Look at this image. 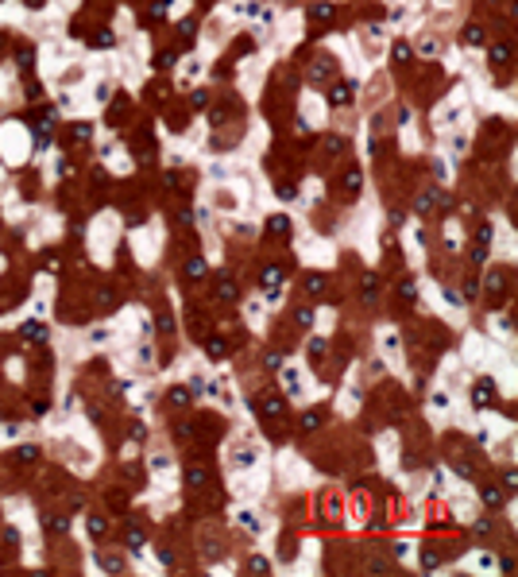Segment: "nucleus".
<instances>
[{"label": "nucleus", "instance_id": "obj_27", "mask_svg": "<svg viewBox=\"0 0 518 577\" xmlns=\"http://www.w3.org/2000/svg\"><path fill=\"white\" fill-rule=\"evenodd\" d=\"M279 198H286V202H290V198H298V190H294V186H279Z\"/></svg>", "mask_w": 518, "mask_h": 577}, {"label": "nucleus", "instance_id": "obj_2", "mask_svg": "<svg viewBox=\"0 0 518 577\" xmlns=\"http://www.w3.org/2000/svg\"><path fill=\"white\" fill-rule=\"evenodd\" d=\"M236 295H240V287H236V279H228V275H220V279H217V299H220V302H232Z\"/></svg>", "mask_w": 518, "mask_h": 577}, {"label": "nucleus", "instance_id": "obj_9", "mask_svg": "<svg viewBox=\"0 0 518 577\" xmlns=\"http://www.w3.org/2000/svg\"><path fill=\"white\" fill-rule=\"evenodd\" d=\"M310 16L317 20V23H325V20H333V4H313L310 8Z\"/></svg>", "mask_w": 518, "mask_h": 577}, {"label": "nucleus", "instance_id": "obj_22", "mask_svg": "<svg viewBox=\"0 0 518 577\" xmlns=\"http://www.w3.org/2000/svg\"><path fill=\"white\" fill-rule=\"evenodd\" d=\"M89 534L101 538V534H104V519H89Z\"/></svg>", "mask_w": 518, "mask_h": 577}, {"label": "nucleus", "instance_id": "obj_16", "mask_svg": "<svg viewBox=\"0 0 518 577\" xmlns=\"http://www.w3.org/2000/svg\"><path fill=\"white\" fill-rule=\"evenodd\" d=\"M70 136H74V140H81V144H85V140H89V136H93V128H89V124H74V132H70Z\"/></svg>", "mask_w": 518, "mask_h": 577}, {"label": "nucleus", "instance_id": "obj_24", "mask_svg": "<svg viewBox=\"0 0 518 577\" xmlns=\"http://www.w3.org/2000/svg\"><path fill=\"white\" fill-rule=\"evenodd\" d=\"M51 531H54V534H66V531H70V523H66V519H51Z\"/></svg>", "mask_w": 518, "mask_h": 577}, {"label": "nucleus", "instance_id": "obj_25", "mask_svg": "<svg viewBox=\"0 0 518 577\" xmlns=\"http://www.w3.org/2000/svg\"><path fill=\"white\" fill-rule=\"evenodd\" d=\"M464 39H468V43H479V39H483V31H479V27H468Z\"/></svg>", "mask_w": 518, "mask_h": 577}, {"label": "nucleus", "instance_id": "obj_18", "mask_svg": "<svg viewBox=\"0 0 518 577\" xmlns=\"http://www.w3.org/2000/svg\"><path fill=\"white\" fill-rule=\"evenodd\" d=\"M178 35L190 43V39H194V20H182V23H178Z\"/></svg>", "mask_w": 518, "mask_h": 577}, {"label": "nucleus", "instance_id": "obj_14", "mask_svg": "<svg viewBox=\"0 0 518 577\" xmlns=\"http://www.w3.org/2000/svg\"><path fill=\"white\" fill-rule=\"evenodd\" d=\"M186 275H190V279H201V275H205V260H190L186 263Z\"/></svg>", "mask_w": 518, "mask_h": 577}, {"label": "nucleus", "instance_id": "obj_4", "mask_svg": "<svg viewBox=\"0 0 518 577\" xmlns=\"http://www.w3.org/2000/svg\"><path fill=\"white\" fill-rule=\"evenodd\" d=\"M491 395H495V384H491V380H483V384H476V391H472V399H476V407H487V403H491Z\"/></svg>", "mask_w": 518, "mask_h": 577}, {"label": "nucleus", "instance_id": "obj_15", "mask_svg": "<svg viewBox=\"0 0 518 577\" xmlns=\"http://www.w3.org/2000/svg\"><path fill=\"white\" fill-rule=\"evenodd\" d=\"M166 399H170L174 407H186V399H190V395H186V387H170V395H166Z\"/></svg>", "mask_w": 518, "mask_h": 577}, {"label": "nucleus", "instance_id": "obj_12", "mask_svg": "<svg viewBox=\"0 0 518 577\" xmlns=\"http://www.w3.org/2000/svg\"><path fill=\"white\" fill-rule=\"evenodd\" d=\"M205 353L213 357V361H220V357H224V341H220V337H209V341H205Z\"/></svg>", "mask_w": 518, "mask_h": 577}, {"label": "nucleus", "instance_id": "obj_5", "mask_svg": "<svg viewBox=\"0 0 518 577\" xmlns=\"http://www.w3.org/2000/svg\"><path fill=\"white\" fill-rule=\"evenodd\" d=\"M267 233H271V236H286V233H290V221H286L282 213H275V217H267Z\"/></svg>", "mask_w": 518, "mask_h": 577}, {"label": "nucleus", "instance_id": "obj_3", "mask_svg": "<svg viewBox=\"0 0 518 577\" xmlns=\"http://www.w3.org/2000/svg\"><path fill=\"white\" fill-rule=\"evenodd\" d=\"M256 411L263 419H279V415H282V399H275V395H271V399H256Z\"/></svg>", "mask_w": 518, "mask_h": 577}, {"label": "nucleus", "instance_id": "obj_21", "mask_svg": "<svg viewBox=\"0 0 518 577\" xmlns=\"http://www.w3.org/2000/svg\"><path fill=\"white\" fill-rule=\"evenodd\" d=\"M93 47H112V31H101V35H93Z\"/></svg>", "mask_w": 518, "mask_h": 577}, {"label": "nucleus", "instance_id": "obj_26", "mask_svg": "<svg viewBox=\"0 0 518 577\" xmlns=\"http://www.w3.org/2000/svg\"><path fill=\"white\" fill-rule=\"evenodd\" d=\"M395 58H398V62H406V58H410V47H406V43H398V47H395Z\"/></svg>", "mask_w": 518, "mask_h": 577}, {"label": "nucleus", "instance_id": "obj_8", "mask_svg": "<svg viewBox=\"0 0 518 577\" xmlns=\"http://www.w3.org/2000/svg\"><path fill=\"white\" fill-rule=\"evenodd\" d=\"M479 496H483V504H487V508H499V504H503V492H499L495 484H487V488H483Z\"/></svg>", "mask_w": 518, "mask_h": 577}, {"label": "nucleus", "instance_id": "obj_13", "mask_svg": "<svg viewBox=\"0 0 518 577\" xmlns=\"http://www.w3.org/2000/svg\"><path fill=\"white\" fill-rule=\"evenodd\" d=\"M186 480H190V488H201V484H205V480H209V472L201 469V465H194V469H190V476H186Z\"/></svg>", "mask_w": 518, "mask_h": 577}, {"label": "nucleus", "instance_id": "obj_7", "mask_svg": "<svg viewBox=\"0 0 518 577\" xmlns=\"http://www.w3.org/2000/svg\"><path fill=\"white\" fill-rule=\"evenodd\" d=\"M302 287H306L310 295H321V291H325V275H317V271H310V275L302 279Z\"/></svg>", "mask_w": 518, "mask_h": 577}, {"label": "nucleus", "instance_id": "obj_1", "mask_svg": "<svg viewBox=\"0 0 518 577\" xmlns=\"http://www.w3.org/2000/svg\"><path fill=\"white\" fill-rule=\"evenodd\" d=\"M259 283H263V291H267V299H279V283H282V267H267Z\"/></svg>", "mask_w": 518, "mask_h": 577}, {"label": "nucleus", "instance_id": "obj_6", "mask_svg": "<svg viewBox=\"0 0 518 577\" xmlns=\"http://www.w3.org/2000/svg\"><path fill=\"white\" fill-rule=\"evenodd\" d=\"M352 101V85H337V89H329V105H348Z\"/></svg>", "mask_w": 518, "mask_h": 577}, {"label": "nucleus", "instance_id": "obj_23", "mask_svg": "<svg viewBox=\"0 0 518 577\" xmlns=\"http://www.w3.org/2000/svg\"><path fill=\"white\" fill-rule=\"evenodd\" d=\"M507 54H511V51H507V47H495V51H491V58H495V66H503V62H507Z\"/></svg>", "mask_w": 518, "mask_h": 577}, {"label": "nucleus", "instance_id": "obj_28", "mask_svg": "<svg viewBox=\"0 0 518 577\" xmlns=\"http://www.w3.org/2000/svg\"><path fill=\"white\" fill-rule=\"evenodd\" d=\"M302 426H306V430H317V426H321V419H317V415H306V419H302Z\"/></svg>", "mask_w": 518, "mask_h": 577}, {"label": "nucleus", "instance_id": "obj_11", "mask_svg": "<svg viewBox=\"0 0 518 577\" xmlns=\"http://www.w3.org/2000/svg\"><path fill=\"white\" fill-rule=\"evenodd\" d=\"M360 186H363V174H360V171H356V167H352V171L344 174V190H352V194H356Z\"/></svg>", "mask_w": 518, "mask_h": 577}, {"label": "nucleus", "instance_id": "obj_17", "mask_svg": "<svg viewBox=\"0 0 518 577\" xmlns=\"http://www.w3.org/2000/svg\"><path fill=\"white\" fill-rule=\"evenodd\" d=\"M310 357H313V361L325 357V341H321V337H313V341H310Z\"/></svg>", "mask_w": 518, "mask_h": 577}, {"label": "nucleus", "instance_id": "obj_20", "mask_svg": "<svg viewBox=\"0 0 518 577\" xmlns=\"http://www.w3.org/2000/svg\"><path fill=\"white\" fill-rule=\"evenodd\" d=\"M20 461H39V449H35V446H23V449H20Z\"/></svg>", "mask_w": 518, "mask_h": 577}, {"label": "nucleus", "instance_id": "obj_10", "mask_svg": "<svg viewBox=\"0 0 518 577\" xmlns=\"http://www.w3.org/2000/svg\"><path fill=\"white\" fill-rule=\"evenodd\" d=\"M325 74H333V58H321V62H317V66L310 70V78H313V82H321Z\"/></svg>", "mask_w": 518, "mask_h": 577}, {"label": "nucleus", "instance_id": "obj_19", "mask_svg": "<svg viewBox=\"0 0 518 577\" xmlns=\"http://www.w3.org/2000/svg\"><path fill=\"white\" fill-rule=\"evenodd\" d=\"M363 299H367V302L375 299V275H367V279H363Z\"/></svg>", "mask_w": 518, "mask_h": 577}]
</instances>
